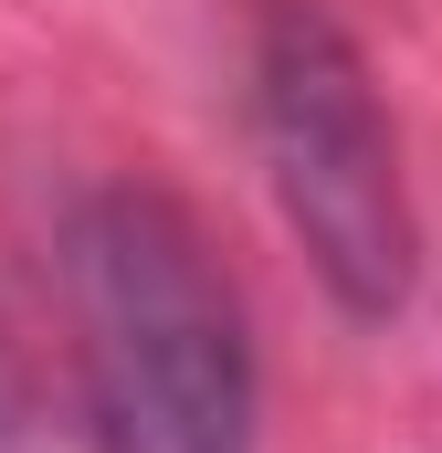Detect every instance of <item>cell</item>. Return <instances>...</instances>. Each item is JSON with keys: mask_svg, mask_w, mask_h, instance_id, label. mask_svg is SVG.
<instances>
[{"mask_svg": "<svg viewBox=\"0 0 442 453\" xmlns=\"http://www.w3.org/2000/svg\"><path fill=\"white\" fill-rule=\"evenodd\" d=\"M253 137L306 264L327 274L347 317H400L411 296V190H400V137L379 116V85L358 42L316 0H274L253 32Z\"/></svg>", "mask_w": 442, "mask_h": 453, "instance_id": "cell-2", "label": "cell"}, {"mask_svg": "<svg viewBox=\"0 0 442 453\" xmlns=\"http://www.w3.org/2000/svg\"><path fill=\"white\" fill-rule=\"evenodd\" d=\"M64 296L106 453H253L242 296L169 190H85L64 222Z\"/></svg>", "mask_w": 442, "mask_h": 453, "instance_id": "cell-1", "label": "cell"}]
</instances>
